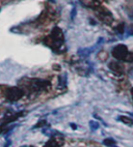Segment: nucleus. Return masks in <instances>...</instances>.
Listing matches in <instances>:
<instances>
[{
    "label": "nucleus",
    "mask_w": 133,
    "mask_h": 147,
    "mask_svg": "<svg viewBox=\"0 0 133 147\" xmlns=\"http://www.w3.org/2000/svg\"><path fill=\"white\" fill-rule=\"evenodd\" d=\"M130 52L128 50L127 46L125 45H117L112 49V56L120 61H127L128 56Z\"/></svg>",
    "instance_id": "obj_1"
},
{
    "label": "nucleus",
    "mask_w": 133,
    "mask_h": 147,
    "mask_svg": "<svg viewBox=\"0 0 133 147\" xmlns=\"http://www.w3.org/2000/svg\"><path fill=\"white\" fill-rule=\"evenodd\" d=\"M22 95H23V91L20 88H10L6 91V97L8 100H12V102L20 100Z\"/></svg>",
    "instance_id": "obj_2"
},
{
    "label": "nucleus",
    "mask_w": 133,
    "mask_h": 147,
    "mask_svg": "<svg viewBox=\"0 0 133 147\" xmlns=\"http://www.w3.org/2000/svg\"><path fill=\"white\" fill-rule=\"evenodd\" d=\"M108 67L115 74H117V75H123V73H124V66H123V64H121L120 62H117V61L109 62Z\"/></svg>",
    "instance_id": "obj_3"
},
{
    "label": "nucleus",
    "mask_w": 133,
    "mask_h": 147,
    "mask_svg": "<svg viewBox=\"0 0 133 147\" xmlns=\"http://www.w3.org/2000/svg\"><path fill=\"white\" fill-rule=\"evenodd\" d=\"M81 2H82L85 6L94 8V9H97V11H99V9L102 7L101 3L99 2L98 0H81Z\"/></svg>",
    "instance_id": "obj_4"
},
{
    "label": "nucleus",
    "mask_w": 133,
    "mask_h": 147,
    "mask_svg": "<svg viewBox=\"0 0 133 147\" xmlns=\"http://www.w3.org/2000/svg\"><path fill=\"white\" fill-rule=\"evenodd\" d=\"M62 143H64L62 140L53 138V139H50L46 143V147H60L62 145Z\"/></svg>",
    "instance_id": "obj_5"
},
{
    "label": "nucleus",
    "mask_w": 133,
    "mask_h": 147,
    "mask_svg": "<svg viewBox=\"0 0 133 147\" xmlns=\"http://www.w3.org/2000/svg\"><path fill=\"white\" fill-rule=\"evenodd\" d=\"M117 119L122 121L123 123H125L126 125H129V126H132L133 125V119L129 118L128 116H124V115L119 116V118H117Z\"/></svg>",
    "instance_id": "obj_6"
},
{
    "label": "nucleus",
    "mask_w": 133,
    "mask_h": 147,
    "mask_svg": "<svg viewBox=\"0 0 133 147\" xmlns=\"http://www.w3.org/2000/svg\"><path fill=\"white\" fill-rule=\"evenodd\" d=\"M103 144L109 147H117L115 146V141L112 139V138H107V139H105L103 141Z\"/></svg>",
    "instance_id": "obj_7"
},
{
    "label": "nucleus",
    "mask_w": 133,
    "mask_h": 147,
    "mask_svg": "<svg viewBox=\"0 0 133 147\" xmlns=\"http://www.w3.org/2000/svg\"><path fill=\"white\" fill-rule=\"evenodd\" d=\"M90 126H91V129L93 131H96L97 129H99V122H97V121H91L90 122Z\"/></svg>",
    "instance_id": "obj_8"
},
{
    "label": "nucleus",
    "mask_w": 133,
    "mask_h": 147,
    "mask_svg": "<svg viewBox=\"0 0 133 147\" xmlns=\"http://www.w3.org/2000/svg\"><path fill=\"white\" fill-rule=\"evenodd\" d=\"M115 29H117V31L119 32V33H123V32H124V23H120Z\"/></svg>",
    "instance_id": "obj_9"
},
{
    "label": "nucleus",
    "mask_w": 133,
    "mask_h": 147,
    "mask_svg": "<svg viewBox=\"0 0 133 147\" xmlns=\"http://www.w3.org/2000/svg\"><path fill=\"white\" fill-rule=\"evenodd\" d=\"M131 95H132V100H133V87L131 88Z\"/></svg>",
    "instance_id": "obj_10"
},
{
    "label": "nucleus",
    "mask_w": 133,
    "mask_h": 147,
    "mask_svg": "<svg viewBox=\"0 0 133 147\" xmlns=\"http://www.w3.org/2000/svg\"><path fill=\"white\" fill-rule=\"evenodd\" d=\"M49 1H51L52 3H55V0H49Z\"/></svg>",
    "instance_id": "obj_11"
},
{
    "label": "nucleus",
    "mask_w": 133,
    "mask_h": 147,
    "mask_svg": "<svg viewBox=\"0 0 133 147\" xmlns=\"http://www.w3.org/2000/svg\"><path fill=\"white\" fill-rule=\"evenodd\" d=\"M31 147H35V146H31Z\"/></svg>",
    "instance_id": "obj_12"
}]
</instances>
